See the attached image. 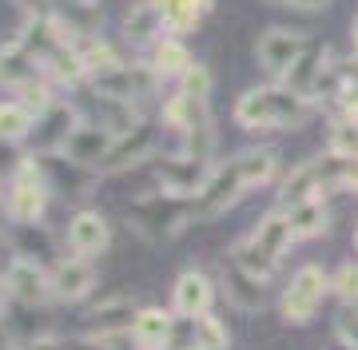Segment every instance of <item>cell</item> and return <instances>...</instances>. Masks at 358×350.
Here are the masks:
<instances>
[{
  "label": "cell",
  "mask_w": 358,
  "mask_h": 350,
  "mask_svg": "<svg viewBox=\"0 0 358 350\" xmlns=\"http://www.w3.org/2000/svg\"><path fill=\"white\" fill-rule=\"evenodd\" d=\"M48 195H52V183H48V171L40 163V156H28L20 163L13 180L0 187V199H4V215L8 223H40L44 211H48Z\"/></svg>",
  "instance_id": "3957f363"
},
{
  "label": "cell",
  "mask_w": 358,
  "mask_h": 350,
  "mask_svg": "<svg viewBox=\"0 0 358 350\" xmlns=\"http://www.w3.org/2000/svg\"><path fill=\"white\" fill-rule=\"evenodd\" d=\"M334 338H338L346 350H358V311L346 307L343 314H334Z\"/></svg>",
  "instance_id": "1f68e13d"
},
{
  "label": "cell",
  "mask_w": 358,
  "mask_h": 350,
  "mask_svg": "<svg viewBox=\"0 0 358 350\" xmlns=\"http://www.w3.org/2000/svg\"><path fill=\"white\" fill-rule=\"evenodd\" d=\"M155 8L164 16L167 32H176V36H187V32H199L211 8H215V0H155Z\"/></svg>",
  "instance_id": "44dd1931"
},
{
  "label": "cell",
  "mask_w": 358,
  "mask_h": 350,
  "mask_svg": "<svg viewBox=\"0 0 358 350\" xmlns=\"http://www.w3.org/2000/svg\"><path fill=\"white\" fill-rule=\"evenodd\" d=\"M112 243V231H108V219H103L100 211H76L72 223H68V247H72V255L80 259H100L103 251Z\"/></svg>",
  "instance_id": "2e32d148"
},
{
  "label": "cell",
  "mask_w": 358,
  "mask_h": 350,
  "mask_svg": "<svg viewBox=\"0 0 358 350\" xmlns=\"http://www.w3.org/2000/svg\"><path fill=\"white\" fill-rule=\"evenodd\" d=\"M167 36V24L159 8H155V0H136L124 16V40H128L131 48H152L155 40Z\"/></svg>",
  "instance_id": "d6986e66"
},
{
  "label": "cell",
  "mask_w": 358,
  "mask_h": 350,
  "mask_svg": "<svg viewBox=\"0 0 358 350\" xmlns=\"http://www.w3.org/2000/svg\"><path fill=\"white\" fill-rule=\"evenodd\" d=\"M247 191H251V187L243 183L235 159H231V163H215V171L207 175V183L192 195V219L195 223H211V219H219V215H227Z\"/></svg>",
  "instance_id": "5b68a950"
},
{
  "label": "cell",
  "mask_w": 358,
  "mask_h": 350,
  "mask_svg": "<svg viewBox=\"0 0 358 350\" xmlns=\"http://www.w3.org/2000/svg\"><path fill=\"white\" fill-rule=\"evenodd\" d=\"M148 64L159 72V80H179L195 64V56L187 52V44H183L176 32H167L164 40H155L152 48H148Z\"/></svg>",
  "instance_id": "7402d4cb"
},
{
  "label": "cell",
  "mask_w": 358,
  "mask_h": 350,
  "mask_svg": "<svg viewBox=\"0 0 358 350\" xmlns=\"http://www.w3.org/2000/svg\"><path fill=\"white\" fill-rule=\"evenodd\" d=\"M267 4H291V0H267Z\"/></svg>",
  "instance_id": "f35d334b"
},
{
  "label": "cell",
  "mask_w": 358,
  "mask_h": 350,
  "mask_svg": "<svg viewBox=\"0 0 358 350\" xmlns=\"http://www.w3.org/2000/svg\"><path fill=\"white\" fill-rule=\"evenodd\" d=\"M227 259H231V263H239L243 271H251L255 279H263V283H271V279H275V271H279V263H282L279 255H271L267 247H259L251 235H243L239 243L231 247Z\"/></svg>",
  "instance_id": "d4e9b609"
},
{
  "label": "cell",
  "mask_w": 358,
  "mask_h": 350,
  "mask_svg": "<svg viewBox=\"0 0 358 350\" xmlns=\"http://www.w3.org/2000/svg\"><path fill=\"white\" fill-rule=\"evenodd\" d=\"M219 283H223V295H227V302L235 307V311H243V314L263 311V302H267V283L255 279L251 271H243L239 263H231V259L223 263Z\"/></svg>",
  "instance_id": "9a60e30c"
},
{
  "label": "cell",
  "mask_w": 358,
  "mask_h": 350,
  "mask_svg": "<svg viewBox=\"0 0 358 350\" xmlns=\"http://www.w3.org/2000/svg\"><path fill=\"white\" fill-rule=\"evenodd\" d=\"M36 76H48V72L40 68V60L28 52L20 40H13L8 48H0V80L13 92L20 88V84H28V80H36Z\"/></svg>",
  "instance_id": "603a6c76"
},
{
  "label": "cell",
  "mask_w": 358,
  "mask_h": 350,
  "mask_svg": "<svg viewBox=\"0 0 358 350\" xmlns=\"http://www.w3.org/2000/svg\"><path fill=\"white\" fill-rule=\"evenodd\" d=\"M100 283V275L92 267V259H60L52 267V295L60 298V302H80V298L92 295V286Z\"/></svg>",
  "instance_id": "e0dca14e"
},
{
  "label": "cell",
  "mask_w": 358,
  "mask_h": 350,
  "mask_svg": "<svg viewBox=\"0 0 358 350\" xmlns=\"http://www.w3.org/2000/svg\"><path fill=\"white\" fill-rule=\"evenodd\" d=\"M176 311L164 307H140L136 323H131V350H176Z\"/></svg>",
  "instance_id": "7c38bea8"
},
{
  "label": "cell",
  "mask_w": 358,
  "mask_h": 350,
  "mask_svg": "<svg viewBox=\"0 0 358 350\" xmlns=\"http://www.w3.org/2000/svg\"><path fill=\"white\" fill-rule=\"evenodd\" d=\"M319 100L310 96H299L287 84H263V88H247L239 100H235V124L247 131H287V128H303L315 112H319Z\"/></svg>",
  "instance_id": "6da1fadb"
},
{
  "label": "cell",
  "mask_w": 358,
  "mask_h": 350,
  "mask_svg": "<svg viewBox=\"0 0 358 350\" xmlns=\"http://www.w3.org/2000/svg\"><path fill=\"white\" fill-rule=\"evenodd\" d=\"M331 291V275L322 271L319 263H307L291 275V283L279 298V311H282V323L291 326H307L315 319V311L322 307V298Z\"/></svg>",
  "instance_id": "277c9868"
},
{
  "label": "cell",
  "mask_w": 358,
  "mask_h": 350,
  "mask_svg": "<svg viewBox=\"0 0 358 350\" xmlns=\"http://www.w3.org/2000/svg\"><path fill=\"white\" fill-rule=\"evenodd\" d=\"M0 283H4V295L13 302H20V307H44L48 298H56L52 295V271H44L40 259H32V255L8 259Z\"/></svg>",
  "instance_id": "52a82bcc"
},
{
  "label": "cell",
  "mask_w": 358,
  "mask_h": 350,
  "mask_svg": "<svg viewBox=\"0 0 358 350\" xmlns=\"http://www.w3.org/2000/svg\"><path fill=\"white\" fill-rule=\"evenodd\" d=\"M159 128H164V124L140 119L136 128H128L124 136H115L112 152L103 156V163L96 171H100V175H120V171H128V168H136V163H143V159H152L155 147H159Z\"/></svg>",
  "instance_id": "ba28073f"
},
{
  "label": "cell",
  "mask_w": 358,
  "mask_h": 350,
  "mask_svg": "<svg viewBox=\"0 0 358 350\" xmlns=\"http://www.w3.org/2000/svg\"><path fill=\"white\" fill-rule=\"evenodd\" d=\"M291 8H299V13H322V8H331V0H291Z\"/></svg>",
  "instance_id": "d590c367"
},
{
  "label": "cell",
  "mask_w": 358,
  "mask_h": 350,
  "mask_svg": "<svg viewBox=\"0 0 358 350\" xmlns=\"http://www.w3.org/2000/svg\"><path fill=\"white\" fill-rule=\"evenodd\" d=\"M80 108L76 100H56L52 108H44L36 116V128H32V140H36V156H56L64 152V143L72 140V131L80 124Z\"/></svg>",
  "instance_id": "30bf717a"
},
{
  "label": "cell",
  "mask_w": 358,
  "mask_h": 350,
  "mask_svg": "<svg viewBox=\"0 0 358 350\" xmlns=\"http://www.w3.org/2000/svg\"><path fill=\"white\" fill-rule=\"evenodd\" d=\"M115 143V131L103 128V124H92V119H80L76 131H72V140L64 143V156L84 163V168H100L103 156L112 152Z\"/></svg>",
  "instance_id": "ac0fdd59"
},
{
  "label": "cell",
  "mask_w": 358,
  "mask_h": 350,
  "mask_svg": "<svg viewBox=\"0 0 358 350\" xmlns=\"http://www.w3.org/2000/svg\"><path fill=\"white\" fill-rule=\"evenodd\" d=\"M350 44H355V56H358V13H355V20H350Z\"/></svg>",
  "instance_id": "8d00e7d4"
},
{
  "label": "cell",
  "mask_w": 358,
  "mask_h": 350,
  "mask_svg": "<svg viewBox=\"0 0 358 350\" xmlns=\"http://www.w3.org/2000/svg\"><path fill=\"white\" fill-rule=\"evenodd\" d=\"M251 239H255L259 247H267L271 255H287L294 243V231H291V219H287V211H271L267 219L259 223L255 231H251Z\"/></svg>",
  "instance_id": "4316f807"
},
{
  "label": "cell",
  "mask_w": 358,
  "mask_h": 350,
  "mask_svg": "<svg viewBox=\"0 0 358 350\" xmlns=\"http://www.w3.org/2000/svg\"><path fill=\"white\" fill-rule=\"evenodd\" d=\"M136 314H140L136 298L115 295V298H108V302H100L96 311H88V319H84V326H80V338L115 342V338L131 335V323H136Z\"/></svg>",
  "instance_id": "9c48e42d"
},
{
  "label": "cell",
  "mask_w": 358,
  "mask_h": 350,
  "mask_svg": "<svg viewBox=\"0 0 358 350\" xmlns=\"http://www.w3.org/2000/svg\"><path fill=\"white\" fill-rule=\"evenodd\" d=\"M16 8L24 16H44L48 13V0H16Z\"/></svg>",
  "instance_id": "e575fe53"
},
{
  "label": "cell",
  "mask_w": 358,
  "mask_h": 350,
  "mask_svg": "<svg viewBox=\"0 0 358 350\" xmlns=\"http://www.w3.org/2000/svg\"><path fill=\"white\" fill-rule=\"evenodd\" d=\"M331 291L343 307H358V263H343L338 271L331 275Z\"/></svg>",
  "instance_id": "f546056e"
},
{
  "label": "cell",
  "mask_w": 358,
  "mask_h": 350,
  "mask_svg": "<svg viewBox=\"0 0 358 350\" xmlns=\"http://www.w3.org/2000/svg\"><path fill=\"white\" fill-rule=\"evenodd\" d=\"M192 219V199H183V195H171V191H152V195H140L128 211V227L140 239L148 243H167V239H176Z\"/></svg>",
  "instance_id": "7a4b0ae2"
},
{
  "label": "cell",
  "mask_w": 358,
  "mask_h": 350,
  "mask_svg": "<svg viewBox=\"0 0 358 350\" xmlns=\"http://www.w3.org/2000/svg\"><path fill=\"white\" fill-rule=\"evenodd\" d=\"M355 247H358V227H355Z\"/></svg>",
  "instance_id": "ab89813d"
},
{
  "label": "cell",
  "mask_w": 358,
  "mask_h": 350,
  "mask_svg": "<svg viewBox=\"0 0 358 350\" xmlns=\"http://www.w3.org/2000/svg\"><path fill=\"white\" fill-rule=\"evenodd\" d=\"M334 60H338V56H334L327 44H319V40H315L307 52H303L291 68H287V76H282L279 84H287L291 92H299V96H310V100H315V96H319L322 76H327V68H331Z\"/></svg>",
  "instance_id": "4fadbf2b"
},
{
  "label": "cell",
  "mask_w": 358,
  "mask_h": 350,
  "mask_svg": "<svg viewBox=\"0 0 358 350\" xmlns=\"http://www.w3.org/2000/svg\"><path fill=\"white\" fill-rule=\"evenodd\" d=\"M28 156H20V147H16L13 140H0V187L13 180L16 171H20V163H24Z\"/></svg>",
  "instance_id": "d6a6232c"
},
{
  "label": "cell",
  "mask_w": 358,
  "mask_h": 350,
  "mask_svg": "<svg viewBox=\"0 0 358 350\" xmlns=\"http://www.w3.org/2000/svg\"><path fill=\"white\" fill-rule=\"evenodd\" d=\"M192 330L195 338L192 342H207V347H231V335H227V326H223V319L219 314H199V319H192Z\"/></svg>",
  "instance_id": "4dcf8cb0"
},
{
  "label": "cell",
  "mask_w": 358,
  "mask_h": 350,
  "mask_svg": "<svg viewBox=\"0 0 358 350\" xmlns=\"http://www.w3.org/2000/svg\"><path fill=\"white\" fill-rule=\"evenodd\" d=\"M211 302H215V279L203 271H183L176 279V291H171V311L179 319H199V314L211 311Z\"/></svg>",
  "instance_id": "5bb4252c"
},
{
  "label": "cell",
  "mask_w": 358,
  "mask_h": 350,
  "mask_svg": "<svg viewBox=\"0 0 358 350\" xmlns=\"http://www.w3.org/2000/svg\"><path fill=\"white\" fill-rule=\"evenodd\" d=\"M327 187H322V175H319V163L307 159V163H299V168L282 180L279 187V211H291L299 203H307V199H322Z\"/></svg>",
  "instance_id": "ffe728a7"
},
{
  "label": "cell",
  "mask_w": 358,
  "mask_h": 350,
  "mask_svg": "<svg viewBox=\"0 0 358 350\" xmlns=\"http://www.w3.org/2000/svg\"><path fill=\"white\" fill-rule=\"evenodd\" d=\"M187 350H227V347H207V342H192Z\"/></svg>",
  "instance_id": "74e56055"
},
{
  "label": "cell",
  "mask_w": 358,
  "mask_h": 350,
  "mask_svg": "<svg viewBox=\"0 0 358 350\" xmlns=\"http://www.w3.org/2000/svg\"><path fill=\"white\" fill-rule=\"evenodd\" d=\"M235 168H239L247 187L259 191V187H267V183L279 175V152H275V147H247V152L235 156Z\"/></svg>",
  "instance_id": "cb8c5ba5"
},
{
  "label": "cell",
  "mask_w": 358,
  "mask_h": 350,
  "mask_svg": "<svg viewBox=\"0 0 358 350\" xmlns=\"http://www.w3.org/2000/svg\"><path fill=\"white\" fill-rule=\"evenodd\" d=\"M36 128V112L24 108L20 100H0V140L24 143Z\"/></svg>",
  "instance_id": "83f0119b"
},
{
  "label": "cell",
  "mask_w": 358,
  "mask_h": 350,
  "mask_svg": "<svg viewBox=\"0 0 358 350\" xmlns=\"http://www.w3.org/2000/svg\"><path fill=\"white\" fill-rule=\"evenodd\" d=\"M310 44H315V36H310L307 28H267L255 44V60L271 80H282L287 68L307 52Z\"/></svg>",
  "instance_id": "8992f818"
},
{
  "label": "cell",
  "mask_w": 358,
  "mask_h": 350,
  "mask_svg": "<svg viewBox=\"0 0 358 350\" xmlns=\"http://www.w3.org/2000/svg\"><path fill=\"white\" fill-rule=\"evenodd\" d=\"M327 152L334 156H358V119H334L327 136Z\"/></svg>",
  "instance_id": "f1b7e54d"
},
{
  "label": "cell",
  "mask_w": 358,
  "mask_h": 350,
  "mask_svg": "<svg viewBox=\"0 0 358 350\" xmlns=\"http://www.w3.org/2000/svg\"><path fill=\"white\" fill-rule=\"evenodd\" d=\"M211 171H215V163H203V159L183 156V152H179V156L155 159V180H159V191L183 195V199H192V195L207 183Z\"/></svg>",
  "instance_id": "8fae6325"
},
{
  "label": "cell",
  "mask_w": 358,
  "mask_h": 350,
  "mask_svg": "<svg viewBox=\"0 0 358 350\" xmlns=\"http://www.w3.org/2000/svg\"><path fill=\"white\" fill-rule=\"evenodd\" d=\"M287 219H291L294 243H299V239H319V235L331 231V207H327V199H307V203H299V207L287 211Z\"/></svg>",
  "instance_id": "484cf974"
},
{
  "label": "cell",
  "mask_w": 358,
  "mask_h": 350,
  "mask_svg": "<svg viewBox=\"0 0 358 350\" xmlns=\"http://www.w3.org/2000/svg\"><path fill=\"white\" fill-rule=\"evenodd\" d=\"M20 350H80V342H68V338H32Z\"/></svg>",
  "instance_id": "836d02e7"
}]
</instances>
